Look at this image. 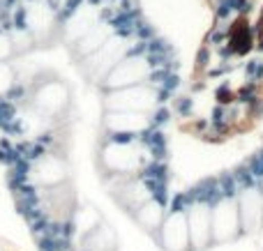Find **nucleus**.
Masks as SVG:
<instances>
[{
  "label": "nucleus",
  "mask_w": 263,
  "mask_h": 251,
  "mask_svg": "<svg viewBox=\"0 0 263 251\" xmlns=\"http://www.w3.org/2000/svg\"><path fill=\"white\" fill-rule=\"evenodd\" d=\"M173 111H176L180 118H190L192 111H194V101H192L190 97H178V99L173 101Z\"/></svg>",
  "instance_id": "obj_8"
},
{
  "label": "nucleus",
  "mask_w": 263,
  "mask_h": 251,
  "mask_svg": "<svg viewBox=\"0 0 263 251\" xmlns=\"http://www.w3.org/2000/svg\"><path fill=\"white\" fill-rule=\"evenodd\" d=\"M157 240L166 251H192L187 212H178V215H168L166 212L164 221L159 224Z\"/></svg>",
  "instance_id": "obj_1"
},
{
  "label": "nucleus",
  "mask_w": 263,
  "mask_h": 251,
  "mask_svg": "<svg viewBox=\"0 0 263 251\" xmlns=\"http://www.w3.org/2000/svg\"><path fill=\"white\" fill-rule=\"evenodd\" d=\"M35 141H40V143H42V145H49V143H51V141H53V136H51V134H40V136H37V138H35Z\"/></svg>",
  "instance_id": "obj_15"
},
{
  "label": "nucleus",
  "mask_w": 263,
  "mask_h": 251,
  "mask_svg": "<svg viewBox=\"0 0 263 251\" xmlns=\"http://www.w3.org/2000/svg\"><path fill=\"white\" fill-rule=\"evenodd\" d=\"M208 127H210V120H199V122H194V129H196V132H205Z\"/></svg>",
  "instance_id": "obj_14"
},
{
  "label": "nucleus",
  "mask_w": 263,
  "mask_h": 251,
  "mask_svg": "<svg viewBox=\"0 0 263 251\" xmlns=\"http://www.w3.org/2000/svg\"><path fill=\"white\" fill-rule=\"evenodd\" d=\"M37 251H55L53 249V238L46 233L37 235Z\"/></svg>",
  "instance_id": "obj_13"
},
{
  "label": "nucleus",
  "mask_w": 263,
  "mask_h": 251,
  "mask_svg": "<svg viewBox=\"0 0 263 251\" xmlns=\"http://www.w3.org/2000/svg\"><path fill=\"white\" fill-rule=\"evenodd\" d=\"M49 221H51V217H49V212H42L40 217H35V219L30 221V233L32 235H42V233H46V226H49Z\"/></svg>",
  "instance_id": "obj_10"
},
{
  "label": "nucleus",
  "mask_w": 263,
  "mask_h": 251,
  "mask_svg": "<svg viewBox=\"0 0 263 251\" xmlns=\"http://www.w3.org/2000/svg\"><path fill=\"white\" fill-rule=\"evenodd\" d=\"M217 182H219V192H222L224 198H229V201H238V196H240V187H238L233 173L227 171V173L217 175Z\"/></svg>",
  "instance_id": "obj_4"
},
{
  "label": "nucleus",
  "mask_w": 263,
  "mask_h": 251,
  "mask_svg": "<svg viewBox=\"0 0 263 251\" xmlns=\"http://www.w3.org/2000/svg\"><path fill=\"white\" fill-rule=\"evenodd\" d=\"M9 55H12V41H9V37L0 30V62L7 60Z\"/></svg>",
  "instance_id": "obj_11"
},
{
  "label": "nucleus",
  "mask_w": 263,
  "mask_h": 251,
  "mask_svg": "<svg viewBox=\"0 0 263 251\" xmlns=\"http://www.w3.org/2000/svg\"><path fill=\"white\" fill-rule=\"evenodd\" d=\"M187 226H190V242L192 249H205L215 242L213 240V212L208 205H194L187 210Z\"/></svg>",
  "instance_id": "obj_2"
},
{
  "label": "nucleus",
  "mask_w": 263,
  "mask_h": 251,
  "mask_svg": "<svg viewBox=\"0 0 263 251\" xmlns=\"http://www.w3.org/2000/svg\"><path fill=\"white\" fill-rule=\"evenodd\" d=\"M231 173H233V178H236L240 192H247V189H254L256 187V178H254V173L247 169V164H240L238 169H233Z\"/></svg>",
  "instance_id": "obj_5"
},
{
  "label": "nucleus",
  "mask_w": 263,
  "mask_h": 251,
  "mask_svg": "<svg viewBox=\"0 0 263 251\" xmlns=\"http://www.w3.org/2000/svg\"><path fill=\"white\" fill-rule=\"evenodd\" d=\"M247 164V169L254 173V178L259 180V178H263V150H259V152H254V155L250 157V159L245 161Z\"/></svg>",
  "instance_id": "obj_9"
},
{
  "label": "nucleus",
  "mask_w": 263,
  "mask_h": 251,
  "mask_svg": "<svg viewBox=\"0 0 263 251\" xmlns=\"http://www.w3.org/2000/svg\"><path fill=\"white\" fill-rule=\"evenodd\" d=\"M81 251H92V249H81Z\"/></svg>",
  "instance_id": "obj_16"
},
{
  "label": "nucleus",
  "mask_w": 263,
  "mask_h": 251,
  "mask_svg": "<svg viewBox=\"0 0 263 251\" xmlns=\"http://www.w3.org/2000/svg\"><path fill=\"white\" fill-rule=\"evenodd\" d=\"M60 235H63V238H69V240L77 235V224H74V219L60 221Z\"/></svg>",
  "instance_id": "obj_12"
},
{
  "label": "nucleus",
  "mask_w": 263,
  "mask_h": 251,
  "mask_svg": "<svg viewBox=\"0 0 263 251\" xmlns=\"http://www.w3.org/2000/svg\"><path fill=\"white\" fill-rule=\"evenodd\" d=\"M171 109H168L166 104H159L157 109L153 111V113L148 115V127H155V129H162L166 127L168 122H171Z\"/></svg>",
  "instance_id": "obj_6"
},
{
  "label": "nucleus",
  "mask_w": 263,
  "mask_h": 251,
  "mask_svg": "<svg viewBox=\"0 0 263 251\" xmlns=\"http://www.w3.org/2000/svg\"><path fill=\"white\" fill-rule=\"evenodd\" d=\"M190 207H192V201H190V196H187V192H176L168 198L166 212L168 215H178V212H187Z\"/></svg>",
  "instance_id": "obj_7"
},
{
  "label": "nucleus",
  "mask_w": 263,
  "mask_h": 251,
  "mask_svg": "<svg viewBox=\"0 0 263 251\" xmlns=\"http://www.w3.org/2000/svg\"><path fill=\"white\" fill-rule=\"evenodd\" d=\"M187 196H190L192 205H194V203H201V205H208V207L217 205V203L224 198L222 192H219L217 178H203L192 189H187Z\"/></svg>",
  "instance_id": "obj_3"
}]
</instances>
